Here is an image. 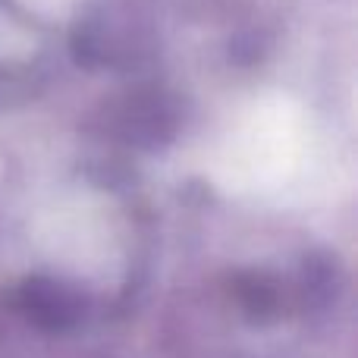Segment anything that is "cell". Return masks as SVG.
I'll return each mask as SVG.
<instances>
[{"instance_id": "obj_1", "label": "cell", "mask_w": 358, "mask_h": 358, "mask_svg": "<svg viewBox=\"0 0 358 358\" xmlns=\"http://www.w3.org/2000/svg\"><path fill=\"white\" fill-rule=\"evenodd\" d=\"M16 311L44 334H69L88 315V299L57 277H29L16 289Z\"/></svg>"}, {"instance_id": "obj_2", "label": "cell", "mask_w": 358, "mask_h": 358, "mask_svg": "<svg viewBox=\"0 0 358 358\" xmlns=\"http://www.w3.org/2000/svg\"><path fill=\"white\" fill-rule=\"evenodd\" d=\"M164 123H167V113L161 110L157 98L142 101V94L129 98L117 113L120 132H123L126 138H136V142H157Z\"/></svg>"}, {"instance_id": "obj_3", "label": "cell", "mask_w": 358, "mask_h": 358, "mask_svg": "<svg viewBox=\"0 0 358 358\" xmlns=\"http://www.w3.org/2000/svg\"><path fill=\"white\" fill-rule=\"evenodd\" d=\"M236 296L255 321H267L280 311V283L267 273H242L236 280Z\"/></svg>"}]
</instances>
